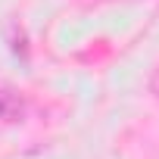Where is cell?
I'll list each match as a JSON object with an SVG mask.
<instances>
[{"label":"cell","mask_w":159,"mask_h":159,"mask_svg":"<svg viewBox=\"0 0 159 159\" xmlns=\"http://www.w3.org/2000/svg\"><path fill=\"white\" fill-rule=\"evenodd\" d=\"M25 116V103L13 91H0V119L3 122H19Z\"/></svg>","instance_id":"cell-1"}]
</instances>
